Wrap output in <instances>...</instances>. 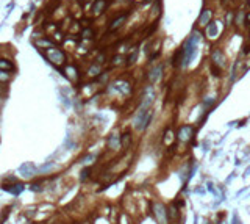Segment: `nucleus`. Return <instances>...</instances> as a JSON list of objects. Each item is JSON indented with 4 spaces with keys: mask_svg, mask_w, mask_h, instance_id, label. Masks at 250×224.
<instances>
[{
    "mask_svg": "<svg viewBox=\"0 0 250 224\" xmlns=\"http://www.w3.org/2000/svg\"><path fill=\"white\" fill-rule=\"evenodd\" d=\"M152 119H153V110L152 108H147V110L139 108L136 116H135V119H133V126H135L136 130L142 132V130H145L150 126Z\"/></svg>",
    "mask_w": 250,
    "mask_h": 224,
    "instance_id": "1",
    "label": "nucleus"
},
{
    "mask_svg": "<svg viewBox=\"0 0 250 224\" xmlns=\"http://www.w3.org/2000/svg\"><path fill=\"white\" fill-rule=\"evenodd\" d=\"M152 213L153 218L158 224H169V213H167V207L161 202H152Z\"/></svg>",
    "mask_w": 250,
    "mask_h": 224,
    "instance_id": "2",
    "label": "nucleus"
},
{
    "mask_svg": "<svg viewBox=\"0 0 250 224\" xmlns=\"http://www.w3.org/2000/svg\"><path fill=\"white\" fill-rule=\"evenodd\" d=\"M45 57L48 58V61L50 63H53L55 66H61V64H64V61H66V57H64V54L60 50V49H55V47H52V49H47V54H45Z\"/></svg>",
    "mask_w": 250,
    "mask_h": 224,
    "instance_id": "3",
    "label": "nucleus"
},
{
    "mask_svg": "<svg viewBox=\"0 0 250 224\" xmlns=\"http://www.w3.org/2000/svg\"><path fill=\"white\" fill-rule=\"evenodd\" d=\"M192 138H194V127H192V126H188V124H185V126H180V127H178L177 140H178L180 143H189Z\"/></svg>",
    "mask_w": 250,
    "mask_h": 224,
    "instance_id": "4",
    "label": "nucleus"
},
{
    "mask_svg": "<svg viewBox=\"0 0 250 224\" xmlns=\"http://www.w3.org/2000/svg\"><path fill=\"white\" fill-rule=\"evenodd\" d=\"M153 102H155V93H153V88H152V86H148V88L144 89L142 101H141V107H139V108H144V110L152 108Z\"/></svg>",
    "mask_w": 250,
    "mask_h": 224,
    "instance_id": "5",
    "label": "nucleus"
},
{
    "mask_svg": "<svg viewBox=\"0 0 250 224\" xmlns=\"http://www.w3.org/2000/svg\"><path fill=\"white\" fill-rule=\"evenodd\" d=\"M211 60H213V64H216L217 67H222L223 61H225V58H223V55H222V52L219 50V49H214V50H213Z\"/></svg>",
    "mask_w": 250,
    "mask_h": 224,
    "instance_id": "6",
    "label": "nucleus"
},
{
    "mask_svg": "<svg viewBox=\"0 0 250 224\" xmlns=\"http://www.w3.org/2000/svg\"><path fill=\"white\" fill-rule=\"evenodd\" d=\"M161 71H163V66H161V64L156 66V67H153L152 71L148 72V82H150V83H155V82L160 79V75H161Z\"/></svg>",
    "mask_w": 250,
    "mask_h": 224,
    "instance_id": "7",
    "label": "nucleus"
},
{
    "mask_svg": "<svg viewBox=\"0 0 250 224\" xmlns=\"http://www.w3.org/2000/svg\"><path fill=\"white\" fill-rule=\"evenodd\" d=\"M19 171L22 172L23 177H31L33 174H35V166H33L31 163H25V165H22V166L19 168Z\"/></svg>",
    "mask_w": 250,
    "mask_h": 224,
    "instance_id": "8",
    "label": "nucleus"
},
{
    "mask_svg": "<svg viewBox=\"0 0 250 224\" xmlns=\"http://www.w3.org/2000/svg\"><path fill=\"white\" fill-rule=\"evenodd\" d=\"M120 146V136H117V135H110L108 136V147L110 149H113V151H114V149H117Z\"/></svg>",
    "mask_w": 250,
    "mask_h": 224,
    "instance_id": "9",
    "label": "nucleus"
},
{
    "mask_svg": "<svg viewBox=\"0 0 250 224\" xmlns=\"http://www.w3.org/2000/svg\"><path fill=\"white\" fill-rule=\"evenodd\" d=\"M125 19H127V14H122L120 17H117L116 20H113V22H111V25H110V32H114V30L120 28V27H122V24L125 22Z\"/></svg>",
    "mask_w": 250,
    "mask_h": 224,
    "instance_id": "10",
    "label": "nucleus"
},
{
    "mask_svg": "<svg viewBox=\"0 0 250 224\" xmlns=\"http://www.w3.org/2000/svg\"><path fill=\"white\" fill-rule=\"evenodd\" d=\"M14 69V64L10 61V60H6V58H0V71H3V72H10V71H13Z\"/></svg>",
    "mask_w": 250,
    "mask_h": 224,
    "instance_id": "11",
    "label": "nucleus"
},
{
    "mask_svg": "<svg viewBox=\"0 0 250 224\" xmlns=\"http://www.w3.org/2000/svg\"><path fill=\"white\" fill-rule=\"evenodd\" d=\"M130 144H131V135H130V132H125V133L120 136V146L125 147V149H128Z\"/></svg>",
    "mask_w": 250,
    "mask_h": 224,
    "instance_id": "12",
    "label": "nucleus"
},
{
    "mask_svg": "<svg viewBox=\"0 0 250 224\" xmlns=\"http://www.w3.org/2000/svg\"><path fill=\"white\" fill-rule=\"evenodd\" d=\"M210 17H211V13L208 10H205L202 14H200V17H198V24H200V25H208Z\"/></svg>",
    "mask_w": 250,
    "mask_h": 224,
    "instance_id": "13",
    "label": "nucleus"
},
{
    "mask_svg": "<svg viewBox=\"0 0 250 224\" xmlns=\"http://www.w3.org/2000/svg\"><path fill=\"white\" fill-rule=\"evenodd\" d=\"M105 6H106V2L105 0H98V2L94 5V8H92V11L95 13V14H100L103 10H105Z\"/></svg>",
    "mask_w": 250,
    "mask_h": 224,
    "instance_id": "14",
    "label": "nucleus"
},
{
    "mask_svg": "<svg viewBox=\"0 0 250 224\" xmlns=\"http://www.w3.org/2000/svg\"><path fill=\"white\" fill-rule=\"evenodd\" d=\"M136 57H138V47H133L131 55L127 58V64H133V63H135V60H136Z\"/></svg>",
    "mask_w": 250,
    "mask_h": 224,
    "instance_id": "15",
    "label": "nucleus"
},
{
    "mask_svg": "<svg viewBox=\"0 0 250 224\" xmlns=\"http://www.w3.org/2000/svg\"><path fill=\"white\" fill-rule=\"evenodd\" d=\"M5 190H8V191H11L13 194H19L22 190H23V185H20V183H17V185H14L13 188H6L5 187Z\"/></svg>",
    "mask_w": 250,
    "mask_h": 224,
    "instance_id": "16",
    "label": "nucleus"
},
{
    "mask_svg": "<svg viewBox=\"0 0 250 224\" xmlns=\"http://www.w3.org/2000/svg\"><path fill=\"white\" fill-rule=\"evenodd\" d=\"M216 33H217V27H216V24H211V25L208 27V36H216Z\"/></svg>",
    "mask_w": 250,
    "mask_h": 224,
    "instance_id": "17",
    "label": "nucleus"
},
{
    "mask_svg": "<svg viewBox=\"0 0 250 224\" xmlns=\"http://www.w3.org/2000/svg\"><path fill=\"white\" fill-rule=\"evenodd\" d=\"M97 74H100V67L98 66H92L91 69H89V75H92V77H95Z\"/></svg>",
    "mask_w": 250,
    "mask_h": 224,
    "instance_id": "18",
    "label": "nucleus"
},
{
    "mask_svg": "<svg viewBox=\"0 0 250 224\" xmlns=\"http://www.w3.org/2000/svg\"><path fill=\"white\" fill-rule=\"evenodd\" d=\"M92 35H94L92 30H85L83 32V38H92Z\"/></svg>",
    "mask_w": 250,
    "mask_h": 224,
    "instance_id": "19",
    "label": "nucleus"
},
{
    "mask_svg": "<svg viewBox=\"0 0 250 224\" xmlns=\"http://www.w3.org/2000/svg\"><path fill=\"white\" fill-rule=\"evenodd\" d=\"M88 176H89V169H83L81 171V180H85Z\"/></svg>",
    "mask_w": 250,
    "mask_h": 224,
    "instance_id": "20",
    "label": "nucleus"
}]
</instances>
